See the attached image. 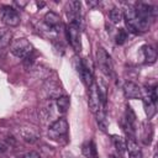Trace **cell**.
<instances>
[{
    "instance_id": "1",
    "label": "cell",
    "mask_w": 158,
    "mask_h": 158,
    "mask_svg": "<svg viewBox=\"0 0 158 158\" xmlns=\"http://www.w3.org/2000/svg\"><path fill=\"white\" fill-rule=\"evenodd\" d=\"M10 51L19 58H26L32 53V44L26 38H16L10 43Z\"/></svg>"
},
{
    "instance_id": "2",
    "label": "cell",
    "mask_w": 158,
    "mask_h": 158,
    "mask_svg": "<svg viewBox=\"0 0 158 158\" xmlns=\"http://www.w3.org/2000/svg\"><path fill=\"white\" fill-rule=\"evenodd\" d=\"M88 89H89V93H88V104H89V109H90V111H91L94 115H96L101 109H105V107H102L101 101H100L99 90H98V84L93 83Z\"/></svg>"
},
{
    "instance_id": "3",
    "label": "cell",
    "mask_w": 158,
    "mask_h": 158,
    "mask_svg": "<svg viewBox=\"0 0 158 158\" xmlns=\"http://www.w3.org/2000/svg\"><path fill=\"white\" fill-rule=\"evenodd\" d=\"M67 38L73 47V49L78 53L81 49V40H80V27L74 23H69L67 26Z\"/></svg>"
},
{
    "instance_id": "4",
    "label": "cell",
    "mask_w": 158,
    "mask_h": 158,
    "mask_svg": "<svg viewBox=\"0 0 158 158\" xmlns=\"http://www.w3.org/2000/svg\"><path fill=\"white\" fill-rule=\"evenodd\" d=\"M96 62L99 64V68L101 69V72L106 75H111L112 73V63H111V58L107 54V52L102 48L99 47L96 51Z\"/></svg>"
},
{
    "instance_id": "5",
    "label": "cell",
    "mask_w": 158,
    "mask_h": 158,
    "mask_svg": "<svg viewBox=\"0 0 158 158\" xmlns=\"http://www.w3.org/2000/svg\"><path fill=\"white\" fill-rule=\"evenodd\" d=\"M1 20L5 25L10 27H15L20 23V14L16 9L11 6H2L1 7Z\"/></svg>"
},
{
    "instance_id": "6",
    "label": "cell",
    "mask_w": 158,
    "mask_h": 158,
    "mask_svg": "<svg viewBox=\"0 0 158 158\" xmlns=\"http://www.w3.org/2000/svg\"><path fill=\"white\" fill-rule=\"evenodd\" d=\"M67 16L69 19V23L80 25V2L79 1H72L68 4L67 9Z\"/></svg>"
},
{
    "instance_id": "7",
    "label": "cell",
    "mask_w": 158,
    "mask_h": 158,
    "mask_svg": "<svg viewBox=\"0 0 158 158\" xmlns=\"http://www.w3.org/2000/svg\"><path fill=\"white\" fill-rule=\"evenodd\" d=\"M43 20H44V23H46L49 28L56 30V31H59V30L62 28V26H63L59 15L56 14L54 11H48V12H46Z\"/></svg>"
},
{
    "instance_id": "8",
    "label": "cell",
    "mask_w": 158,
    "mask_h": 158,
    "mask_svg": "<svg viewBox=\"0 0 158 158\" xmlns=\"http://www.w3.org/2000/svg\"><path fill=\"white\" fill-rule=\"evenodd\" d=\"M123 94L127 99H141L142 98L139 86L132 81H127L123 84Z\"/></svg>"
},
{
    "instance_id": "9",
    "label": "cell",
    "mask_w": 158,
    "mask_h": 158,
    "mask_svg": "<svg viewBox=\"0 0 158 158\" xmlns=\"http://www.w3.org/2000/svg\"><path fill=\"white\" fill-rule=\"evenodd\" d=\"M51 132L57 135V136H63V135H67L68 132V121L64 118V117H60L58 120H56L52 125H51Z\"/></svg>"
},
{
    "instance_id": "10",
    "label": "cell",
    "mask_w": 158,
    "mask_h": 158,
    "mask_svg": "<svg viewBox=\"0 0 158 158\" xmlns=\"http://www.w3.org/2000/svg\"><path fill=\"white\" fill-rule=\"evenodd\" d=\"M126 151L128 152L130 158H142V152L141 148L135 139V137H128L126 141Z\"/></svg>"
},
{
    "instance_id": "11",
    "label": "cell",
    "mask_w": 158,
    "mask_h": 158,
    "mask_svg": "<svg viewBox=\"0 0 158 158\" xmlns=\"http://www.w3.org/2000/svg\"><path fill=\"white\" fill-rule=\"evenodd\" d=\"M141 53L143 56V59L147 64H153L157 59V53H156V49L152 47V46H148V44H144L141 47Z\"/></svg>"
},
{
    "instance_id": "12",
    "label": "cell",
    "mask_w": 158,
    "mask_h": 158,
    "mask_svg": "<svg viewBox=\"0 0 158 158\" xmlns=\"http://www.w3.org/2000/svg\"><path fill=\"white\" fill-rule=\"evenodd\" d=\"M112 142H114L115 149L118 153V156L123 157L125 153H126V141H125V138L118 136V135H114L112 136Z\"/></svg>"
},
{
    "instance_id": "13",
    "label": "cell",
    "mask_w": 158,
    "mask_h": 158,
    "mask_svg": "<svg viewBox=\"0 0 158 158\" xmlns=\"http://www.w3.org/2000/svg\"><path fill=\"white\" fill-rule=\"evenodd\" d=\"M142 101H143V107H144V111H146V115L148 116V118H152L156 112H157V109H156V102L152 101L148 96H144L142 98Z\"/></svg>"
},
{
    "instance_id": "14",
    "label": "cell",
    "mask_w": 158,
    "mask_h": 158,
    "mask_svg": "<svg viewBox=\"0 0 158 158\" xmlns=\"http://www.w3.org/2000/svg\"><path fill=\"white\" fill-rule=\"evenodd\" d=\"M83 153H84V156L88 157V158H98L95 143H94L93 141L85 142V143L83 144Z\"/></svg>"
},
{
    "instance_id": "15",
    "label": "cell",
    "mask_w": 158,
    "mask_h": 158,
    "mask_svg": "<svg viewBox=\"0 0 158 158\" xmlns=\"http://www.w3.org/2000/svg\"><path fill=\"white\" fill-rule=\"evenodd\" d=\"M56 105H57V109L60 114H64L68 111L69 109V98L68 96H59L58 99H56Z\"/></svg>"
},
{
    "instance_id": "16",
    "label": "cell",
    "mask_w": 158,
    "mask_h": 158,
    "mask_svg": "<svg viewBox=\"0 0 158 158\" xmlns=\"http://www.w3.org/2000/svg\"><path fill=\"white\" fill-rule=\"evenodd\" d=\"M11 40V32L6 28H0V48L6 47L10 43Z\"/></svg>"
},
{
    "instance_id": "17",
    "label": "cell",
    "mask_w": 158,
    "mask_h": 158,
    "mask_svg": "<svg viewBox=\"0 0 158 158\" xmlns=\"http://www.w3.org/2000/svg\"><path fill=\"white\" fill-rule=\"evenodd\" d=\"M109 16H110V20H111L114 23H117V22H120V21L123 19V11H122L121 9H118V7H114V9L110 11Z\"/></svg>"
},
{
    "instance_id": "18",
    "label": "cell",
    "mask_w": 158,
    "mask_h": 158,
    "mask_svg": "<svg viewBox=\"0 0 158 158\" xmlns=\"http://www.w3.org/2000/svg\"><path fill=\"white\" fill-rule=\"evenodd\" d=\"M127 40V31L125 28H120L116 33V43L117 44H123Z\"/></svg>"
},
{
    "instance_id": "19",
    "label": "cell",
    "mask_w": 158,
    "mask_h": 158,
    "mask_svg": "<svg viewBox=\"0 0 158 158\" xmlns=\"http://www.w3.org/2000/svg\"><path fill=\"white\" fill-rule=\"evenodd\" d=\"M9 149V144L5 141H0V153H4Z\"/></svg>"
},
{
    "instance_id": "20",
    "label": "cell",
    "mask_w": 158,
    "mask_h": 158,
    "mask_svg": "<svg viewBox=\"0 0 158 158\" xmlns=\"http://www.w3.org/2000/svg\"><path fill=\"white\" fill-rule=\"evenodd\" d=\"M23 158H41V156L37 152H28L23 156Z\"/></svg>"
},
{
    "instance_id": "21",
    "label": "cell",
    "mask_w": 158,
    "mask_h": 158,
    "mask_svg": "<svg viewBox=\"0 0 158 158\" xmlns=\"http://www.w3.org/2000/svg\"><path fill=\"white\" fill-rule=\"evenodd\" d=\"M15 5H19L20 7H23L26 5V2H15Z\"/></svg>"
},
{
    "instance_id": "22",
    "label": "cell",
    "mask_w": 158,
    "mask_h": 158,
    "mask_svg": "<svg viewBox=\"0 0 158 158\" xmlns=\"http://www.w3.org/2000/svg\"><path fill=\"white\" fill-rule=\"evenodd\" d=\"M43 5H44V4H43V2H37V6H38V7H42V6H43Z\"/></svg>"
},
{
    "instance_id": "23",
    "label": "cell",
    "mask_w": 158,
    "mask_h": 158,
    "mask_svg": "<svg viewBox=\"0 0 158 158\" xmlns=\"http://www.w3.org/2000/svg\"><path fill=\"white\" fill-rule=\"evenodd\" d=\"M109 158H116V157H114V156H110V157H109Z\"/></svg>"
},
{
    "instance_id": "24",
    "label": "cell",
    "mask_w": 158,
    "mask_h": 158,
    "mask_svg": "<svg viewBox=\"0 0 158 158\" xmlns=\"http://www.w3.org/2000/svg\"><path fill=\"white\" fill-rule=\"evenodd\" d=\"M14 158H19V157H14Z\"/></svg>"
}]
</instances>
